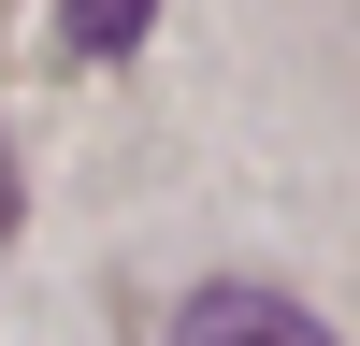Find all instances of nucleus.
<instances>
[{
    "label": "nucleus",
    "instance_id": "f257e3e1",
    "mask_svg": "<svg viewBox=\"0 0 360 346\" xmlns=\"http://www.w3.org/2000/svg\"><path fill=\"white\" fill-rule=\"evenodd\" d=\"M159 346H346V332H317L288 288H202V303H173Z\"/></svg>",
    "mask_w": 360,
    "mask_h": 346
},
{
    "label": "nucleus",
    "instance_id": "f03ea898",
    "mask_svg": "<svg viewBox=\"0 0 360 346\" xmlns=\"http://www.w3.org/2000/svg\"><path fill=\"white\" fill-rule=\"evenodd\" d=\"M159 0H58V58H130Z\"/></svg>",
    "mask_w": 360,
    "mask_h": 346
},
{
    "label": "nucleus",
    "instance_id": "7ed1b4c3",
    "mask_svg": "<svg viewBox=\"0 0 360 346\" xmlns=\"http://www.w3.org/2000/svg\"><path fill=\"white\" fill-rule=\"evenodd\" d=\"M0 231H15V159H0Z\"/></svg>",
    "mask_w": 360,
    "mask_h": 346
}]
</instances>
